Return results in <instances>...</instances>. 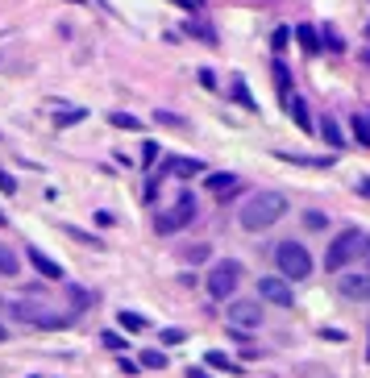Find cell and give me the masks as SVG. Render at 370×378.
<instances>
[{
  "label": "cell",
  "mask_w": 370,
  "mask_h": 378,
  "mask_svg": "<svg viewBox=\"0 0 370 378\" xmlns=\"http://www.w3.org/2000/svg\"><path fill=\"white\" fill-rule=\"evenodd\" d=\"M283 216H287V200L279 191H254L241 204V212H237V225L246 233H262V229H271L275 221H283Z\"/></svg>",
  "instance_id": "obj_1"
},
{
  "label": "cell",
  "mask_w": 370,
  "mask_h": 378,
  "mask_svg": "<svg viewBox=\"0 0 370 378\" xmlns=\"http://www.w3.org/2000/svg\"><path fill=\"white\" fill-rule=\"evenodd\" d=\"M275 266H279V279L304 283V279L312 275V254H308V245H300V241H279V245H275Z\"/></svg>",
  "instance_id": "obj_2"
},
{
  "label": "cell",
  "mask_w": 370,
  "mask_h": 378,
  "mask_svg": "<svg viewBox=\"0 0 370 378\" xmlns=\"http://www.w3.org/2000/svg\"><path fill=\"white\" fill-rule=\"evenodd\" d=\"M358 254H370V237H366L362 229H345L341 237H333V245H329V254H325V266L341 275V266H349Z\"/></svg>",
  "instance_id": "obj_3"
},
{
  "label": "cell",
  "mask_w": 370,
  "mask_h": 378,
  "mask_svg": "<svg viewBox=\"0 0 370 378\" xmlns=\"http://www.w3.org/2000/svg\"><path fill=\"white\" fill-rule=\"evenodd\" d=\"M237 283H241V262L225 258L217 266H208V275H204V287L213 299H233L237 295Z\"/></svg>",
  "instance_id": "obj_4"
},
{
  "label": "cell",
  "mask_w": 370,
  "mask_h": 378,
  "mask_svg": "<svg viewBox=\"0 0 370 378\" xmlns=\"http://www.w3.org/2000/svg\"><path fill=\"white\" fill-rule=\"evenodd\" d=\"M9 316L34 324V329H63V324H67V316H55L46 303H34V299H13L9 303Z\"/></svg>",
  "instance_id": "obj_5"
},
{
  "label": "cell",
  "mask_w": 370,
  "mask_h": 378,
  "mask_svg": "<svg viewBox=\"0 0 370 378\" xmlns=\"http://www.w3.org/2000/svg\"><path fill=\"white\" fill-rule=\"evenodd\" d=\"M191 221H196V195H191V191H183V195L175 200V208H171V212H163V216L154 221V229H158V233H179V229H187Z\"/></svg>",
  "instance_id": "obj_6"
},
{
  "label": "cell",
  "mask_w": 370,
  "mask_h": 378,
  "mask_svg": "<svg viewBox=\"0 0 370 378\" xmlns=\"http://www.w3.org/2000/svg\"><path fill=\"white\" fill-rule=\"evenodd\" d=\"M262 303L258 299H229V324L233 329H258L262 324Z\"/></svg>",
  "instance_id": "obj_7"
},
{
  "label": "cell",
  "mask_w": 370,
  "mask_h": 378,
  "mask_svg": "<svg viewBox=\"0 0 370 378\" xmlns=\"http://www.w3.org/2000/svg\"><path fill=\"white\" fill-rule=\"evenodd\" d=\"M258 295L267 299V303H275V308H291V303H295V295H291V283H287V279H275V275L258 279Z\"/></svg>",
  "instance_id": "obj_8"
},
{
  "label": "cell",
  "mask_w": 370,
  "mask_h": 378,
  "mask_svg": "<svg viewBox=\"0 0 370 378\" xmlns=\"http://www.w3.org/2000/svg\"><path fill=\"white\" fill-rule=\"evenodd\" d=\"M204 187L213 191L217 200H229V195H237V191H241V179H237V175H229V171H213V175H204Z\"/></svg>",
  "instance_id": "obj_9"
},
{
  "label": "cell",
  "mask_w": 370,
  "mask_h": 378,
  "mask_svg": "<svg viewBox=\"0 0 370 378\" xmlns=\"http://www.w3.org/2000/svg\"><path fill=\"white\" fill-rule=\"evenodd\" d=\"M337 291L341 299H370V275H341Z\"/></svg>",
  "instance_id": "obj_10"
},
{
  "label": "cell",
  "mask_w": 370,
  "mask_h": 378,
  "mask_svg": "<svg viewBox=\"0 0 370 378\" xmlns=\"http://www.w3.org/2000/svg\"><path fill=\"white\" fill-rule=\"evenodd\" d=\"M25 258H29V266L38 270L42 279H63V266H59L55 258H50V254H42L38 245H29V249H25Z\"/></svg>",
  "instance_id": "obj_11"
},
{
  "label": "cell",
  "mask_w": 370,
  "mask_h": 378,
  "mask_svg": "<svg viewBox=\"0 0 370 378\" xmlns=\"http://www.w3.org/2000/svg\"><path fill=\"white\" fill-rule=\"evenodd\" d=\"M167 175H175V179H196V175H204V162H200V158L171 154V158H167Z\"/></svg>",
  "instance_id": "obj_12"
},
{
  "label": "cell",
  "mask_w": 370,
  "mask_h": 378,
  "mask_svg": "<svg viewBox=\"0 0 370 378\" xmlns=\"http://www.w3.org/2000/svg\"><path fill=\"white\" fill-rule=\"evenodd\" d=\"M283 104H287V113H291V121H295V125H300L304 133H312V113H308V104H304V100H300L295 92H291V96H287Z\"/></svg>",
  "instance_id": "obj_13"
},
{
  "label": "cell",
  "mask_w": 370,
  "mask_h": 378,
  "mask_svg": "<svg viewBox=\"0 0 370 378\" xmlns=\"http://www.w3.org/2000/svg\"><path fill=\"white\" fill-rule=\"evenodd\" d=\"M17 270H21V258H17V249L0 241V279H17Z\"/></svg>",
  "instance_id": "obj_14"
},
{
  "label": "cell",
  "mask_w": 370,
  "mask_h": 378,
  "mask_svg": "<svg viewBox=\"0 0 370 378\" xmlns=\"http://www.w3.org/2000/svg\"><path fill=\"white\" fill-rule=\"evenodd\" d=\"M321 137L333 146V150H341L345 146V133H341V125H337V117H321Z\"/></svg>",
  "instance_id": "obj_15"
},
{
  "label": "cell",
  "mask_w": 370,
  "mask_h": 378,
  "mask_svg": "<svg viewBox=\"0 0 370 378\" xmlns=\"http://www.w3.org/2000/svg\"><path fill=\"white\" fill-rule=\"evenodd\" d=\"M291 33H295V42H300L308 54H316V50H321V29H312V25H295Z\"/></svg>",
  "instance_id": "obj_16"
},
{
  "label": "cell",
  "mask_w": 370,
  "mask_h": 378,
  "mask_svg": "<svg viewBox=\"0 0 370 378\" xmlns=\"http://www.w3.org/2000/svg\"><path fill=\"white\" fill-rule=\"evenodd\" d=\"M349 129H354L358 146H366V150H370V117H366V113H354V117H349Z\"/></svg>",
  "instance_id": "obj_17"
},
{
  "label": "cell",
  "mask_w": 370,
  "mask_h": 378,
  "mask_svg": "<svg viewBox=\"0 0 370 378\" xmlns=\"http://www.w3.org/2000/svg\"><path fill=\"white\" fill-rule=\"evenodd\" d=\"M233 100L246 108V113H258V100L250 96V87H246V79H233Z\"/></svg>",
  "instance_id": "obj_18"
},
{
  "label": "cell",
  "mask_w": 370,
  "mask_h": 378,
  "mask_svg": "<svg viewBox=\"0 0 370 378\" xmlns=\"http://www.w3.org/2000/svg\"><path fill=\"white\" fill-rule=\"evenodd\" d=\"M88 113H83V108H59V113H55V125L59 129H67V125H79Z\"/></svg>",
  "instance_id": "obj_19"
},
{
  "label": "cell",
  "mask_w": 370,
  "mask_h": 378,
  "mask_svg": "<svg viewBox=\"0 0 370 378\" xmlns=\"http://www.w3.org/2000/svg\"><path fill=\"white\" fill-rule=\"evenodd\" d=\"M109 125L129 129V133H142V117H129V113H109Z\"/></svg>",
  "instance_id": "obj_20"
},
{
  "label": "cell",
  "mask_w": 370,
  "mask_h": 378,
  "mask_svg": "<svg viewBox=\"0 0 370 378\" xmlns=\"http://www.w3.org/2000/svg\"><path fill=\"white\" fill-rule=\"evenodd\" d=\"M304 229H312V233L329 229V216H325V212H316V208H308V212H304Z\"/></svg>",
  "instance_id": "obj_21"
},
{
  "label": "cell",
  "mask_w": 370,
  "mask_h": 378,
  "mask_svg": "<svg viewBox=\"0 0 370 378\" xmlns=\"http://www.w3.org/2000/svg\"><path fill=\"white\" fill-rule=\"evenodd\" d=\"M163 366H167L163 349H142V370H163Z\"/></svg>",
  "instance_id": "obj_22"
},
{
  "label": "cell",
  "mask_w": 370,
  "mask_h": 378,
  "mask_svg": "<svg viewBox=\"0 0 370 378\" xmlns=\"http://www.w3.org/2000/svg\"><path fill=\"white\" fill-rule=\"evenodd\" d=\"M117 320H121V329H129V333H142L146 324H150V320H146V316H137V312H121Z\"/></svg>",
  "instance_id": "obj_23"
},
{
  "label": "cell",
  "mask_w": 370,
  "mask_h": 378,
  "mask_svg": "<svg viewBox=\"0 0 370 378\" xmlns=\"http://www.w3.org/2000/svg\"><path fill=\"white\" fill-rule=\"evenodd\" d=\"M321 50H345V42H341V33H337L333 25H325V29H321Z\"/></svg>",
  "instance_id": "obj_24"
},
{
  "label": "cell",
  "mask_w": 370,
  "mask_h": 378,
  "mask_svg": "<svg viewBox=\"0 0 370 378\" xmlns=\"http://www.w3.org/2000/svg\"><path fill=\"white\" fill-rule=\"evenodd\" d=\"M271 71H275V83H279V92H283V100H287V96H291V71H287L279 59H275V67H271Z\"/></svg>",
  "instance_id": "obj_25"
},
{
  "label": "cell",
  "mask_w": 370,
  "mask_h": 378,
  "mask_svg": "<svg viewBox=\"0 0 370 378\" xmlns=\"http://www.w3.org/2000/svg\"><path fill=\"white\" fill-rule=\"evenodd\" d=\"M208 366H217V370H225V374H241V366H237V362H229V357H225V353H217V349L208 353Z\"/></svg>",
  "instance_id": "obj_26"
},
{
  "label": "cell",
  "mask_w": 370,
  "mask_h": 378,
  "mask_svg": "<svg viewBox=\"0 0 370 378\" xmlns=\"http://www.w3.org/2000/svg\"><path fill=\"white\" fill-rule=\"evenodd\" d=\"M67 233H71V237H75V241H83V245H88V249H104V241H100V237H96V233H83V229H75V225H67Z\"/></svg>",
  "instance_id": "obj_27"
},
{
  "label": "cell",
  "mask_w": 370,
  "mask_h": 378,
  "mask_svg": "<svg viewBox=\"0 0 370 378\" xmlns=\"http://www.w3.org/2000/svg\"><path fill=\"white\" fill-rule=\"evenodd\" d=\"M100 345H104V349H113V353H121V349H125V337H121V333H113V329H104V333H100Z\"/></svg>",
  "instance_id": "obj_28"
},
{
  "label": "cell",
  "mask_w": 370,
  "mask_h": 378,
  "mask_svg": "<svg viewBox=\"0 0 370 378\" xmlns=\"http://www.w3.org/2000/svg\"><path fill=\"white\" fill-rule=\"evenodd\" d=\"M208 254H213V245H187L183 262H208Z\"/></svg>",
  "instance_id": "obj_29"
},
{
  "label": "cell",
  "mask_w": 370,
  "mask_h": 378,
  "mask_svg": "<svg viewBox=\"0 0 370 378\" xmlns=\"http://www.w3.org/2000/svg\"><path fill=\"white\" fill-rule=\"evenodd\" d=\"M154 121H158V125H175V129H187V121H183V117H175V113H167V108H158V113H154Z\"/></svg>",
  "instance_id": "obj_30"
},
{
  "label": "cell",
  "mask_w": 370,
  "mask_h": 378,
  "mask_svg": "<svg viewBox=\"0 0 370 378\" xmlns=\"http://www.w3.org/2000/svg\"><path fill=\"white\" fill-rule=\"evenodd\" d=\"M71 308H75V312L92 308V291H83V287H71Z\"/></svg>",
  "instance_id": "obj_31"
},
{
  "label": "cell",
  "mask_w": 370,
  "mask_h": 378,
  "mask_svg": "<svg viewBox=\"0 0 370 378\" xmlns=\"http://www.w3.org/2000/svg\"><path fill=\"white\" fill-rule=\"evenodd\" d=\"M158 337H163V345H183V341H187V333H183V329H163Z\"/></svg>",
  "instance_id": "obj_32"
},
{
  "label": "cell",
  "mask_w": 370,
  "mask_h": 378,
  "mask_svg": "<svg viewBox=\"0 0 370 378\" xmlns=\"http://www.w3.org/2000/svg\"><path fill=\"white\" fill-rule=\"evenodd\" d=\"M287 42H291V29H287V25H279V29L271 33V46H275V50H287Z\"/></svg>",
  "instance_id": "obj_33"
},
{
  "label": "cell",
  "mask_w": 370,
  "mask_h": 378,
  "mask_svg": "<svg viewBox=\"0 0 370 378\" xmlns=\"http://www.w3.org/2000/svg\"><path fill=\"white\" fill-rule=\"evenodd\" d=\"M154 158H158V141H142V167H150Z\"/></svg>",
  "instance_id": "obj_34"
},
{
  "label": "cell",
  "mask_w": 370,
  "mask_h": 378,
  "mask_svg": "<svg viewBox=\"0 0 370 378\" xmlns=\"http://www.w3.org/2000/svg\"><path fill=\"white\" fill-rule=\"evenodd\" d=\"M0 191H5V195H13V191H17V179H13L5 167H0Z\"/></svg>",
  "instance_id": "obj_35"
},
{
  "label": "cell",
  "mask_w": 370,
  "mask_h": 378,
  "mask_svg": "<svg viewBox=\"0 0 370 378\" xmlns=\"http://www.w3.org/2000/svg\"><path fill=\"white\" fill-rule=\"evenodd\" d=\"M187 33H196L200 42H217V33H213V29H204V25H187Z\"/></svg>",
  "instance_id": "obj_36"
},
{
  "label": "cell",
  "mask_w": 370,
  "mask_h": 378,
  "mask_svg": "<svg viewBox=\"0 0 370 378\" xmlns=\"http://www.w3.org/2000/svg\"><path fill=\"white\" fill-rule=\"evenodd\" d=\"M200 83H204L208 92H213V87H217V75H213V71H208V67H204V71H200Z\"/></svg>",
  "instance_id": "obj_37"
},
{
  "label": "cell",
  "mask_w": 370,
  "mask_h": 378,
  "mask_svg": "<svg viewBox=\"0 0 370 378\" xmlns=\"http://www.w3.org/2000/svg\"><path fill=\"white\" fill-rule=\"evenodd\" d=\"M321 337H325V341H345V333H341V329H321Z\"/></svg>",
  "instance_id": "obj_38"
},
{
  "label": "cell",
  "mask_w": 370,
  "mask_h": 378,
  "mask_svg": "<svg viewBox=\"0 0 370 378\" xmlns=\"http://www.w3.org/2000/svg\"><path fill=\"white\" fill-rule=\"evenodd\" d=\"M358 195H366V200H370V179H358Z\"/></svg>",
  "instance_id": "obj_39"
},
{
  "label": "cell",
  "mask_w": 370,
  "mask_h": 378,
  "mask_svg": "<svg viewBox=\"0 0 370 378\" xmlns=\"http://www.w3.org/2000/svg\"><path fill=\"white\" fill-rule=\"evenodd\" d=\"M171 5H179L183 13H196V5H191V0H171Z\"/></svg>",
  "instance_id": "obj_40"
},
{
  "label": "cell",
  "mask_w": 370,
  "mask_h": 378,
  "mask_svg": "<svg viewBox=\"0 0 370 378\" xmlns=\"http://www.w3.org/2000/svg\"><path fill=\"white\" fill-rule=\"evenodd\" d=\"M187 378H208V374H204L200 366H191V370H187Z\"/></svg>",
  "instance_id": "obj_41"
},
{
  "label": "cell",
  "mask_w": 370,
  "mask_h": 378,
  "mask_svg": "<svg viewBox=\"0 0 370 378\" xmlns=\"http://www.w3.org/2000/svg\"><path fill=\"white\" fill-rule=\"evenodd\" d=\"M9 341V329H5V324H0V345H5Z\"/></svg>",
  "instance_id": "obj_42"
},
{
  "label": "cell",
  "mask_w": 370,
  "mask_h": 378,
  "mask_svg": "<svg viewBox=\"0 0 370 378\" xmlns=\"http://www.w3.org/2000/svg\"><path fill=\"white\" fill-rule=\"evenodd\" d=\"M5 225H9V216H5V212H0V229H5Z\"/></svg>",
  "instance_id": "obj_43"
},
{
  "label": "cell",
  "mask_w": 370,
  "mask_h": 378,
  "mask_svg": "<svg viewBox=\"0 0 370 378\" xmlns=\"http://www.w3.org/2000/svg\"><path fill=\"white\" fill-rule=\"evenodd\" d=\"M191 5H196V9H200V5H204V0H191Z\"/></svg>",
  "instance_id": "obj_44"
},
{
  "label": "cell",
  "mask_w": 370,
  "mask_h": 378,
  "mask_svg": "<svg viewBox=\"0 0 370 378\" xmlns=\"http://www.w3.org/2000/svg\"><path fill=\"white\" fill-rule=\"evenodd\" d=\"M366 63H370V54H366Z\"/></svg>",
  "instance_id": "obj_45"
},
{
  "label": "cell",
  "mask_w": 370,
  "mask_h": 378,
  "mask_svg": "<svg viewBox=\"0 0 370 378\" xmlns=\"http://www.w3.org/2000/svg\"><path fill=\"white\" fill-rule=\"evenodd\" d=\"M366 353H370V345H366Z\"/></svg>",
  "instance_id": "obj_46"
},
{
  "label": "cell",
  "mask_w": 370,
  "mask_h": 378,
  "mask_svg": "<svg viewBox=\"0 0 370 378\" xmlns=\"http://www.w3.org/2000/svg\"><path fill=\"white\" fill-rule=\"evenodd\" d=\"M75 5H79V0H75Z\"/></svg>",
  "instance_id": "obj_47"
},
{
  "label": "cell",
  "mask_w": 370,
  "mask_h": 378,
  "mask_svg": "<svg viewBox=\"0 0 370 378\" xmlns=\"http://www.w3.org/2000/svg\"><path fill=\"white\" fill-rule=\"evenodd\" d=\"M366 117H370V113H366Z\"/></svg>",
  "instance_id": "obj_48"
}]
</instances>
